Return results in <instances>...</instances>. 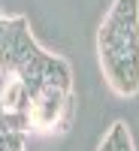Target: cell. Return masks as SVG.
Masks as SVG:
<instances>
[{
  "instance_id": "cell-1",
  "label": "cell",
  "mask_w": 139,
  "mask_h": 151,
  "mask_svg": "<svg viewBox=\"0 0 139 151\" xmlns=\"http://www.w3.org/2000/svg\"><path fill=\"white\" fill-rule=\"evenodd\" d=\"M97 55L106 85L118 97L139 94V0H115L100 21Z\"/></svg>"
},
{
  "instance_id": "cell-2",
  "label": "cell",
  "mask_w": 139,
  "mask_h": 151,
  "mask_svg": "<svg viewBox=\"0 0 139 151\" xmlns=\"http://www.w3.org/2000/svg\"><path fill=\"white\" fill-rule=\"evenodd\" d=\"M40 52L36 40L30 36L27 18L24 15H0V73L15 76L18 67H24L27 60Z\"/></svg>"
},
{
  "instance_id": "cell-3",
  "label": "cell",
  "mask_w": 139,
  "mask_h": 151,
  "mask_svg": "<svg viewBox=\"0 0 139 151\" xmlns=\"http://www.w3.org/2000/svg\"><path fill=\"white\" fill-rule=\"evenodd\" d=\"M0 106H3V112H12V115H24L30 106V91L24 88L21 79H12L3 85V91H0Z\"/></svg>"
},
{
  "instance_id": "cell-4",
  "label": "cell",
  "mask_w": 139,
  "mask_h": 151,
  "mask_svg": "<svg viewBox=\"0 0 139 151\" xmlns=\"http://www.w3.org/2000/svg\"><path fill=\"white\" fill-rule=\"evenodd\" d=\"M100 151H136L127 124H121V121L112 124V130L106 133V139H103V145H100Z\"/></svg>"
}]
</instances>
